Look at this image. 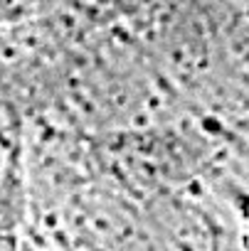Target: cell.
<instances>
[{"label":"cell","instance_id":"6da1fadb","mask_svg":"<svg viewBox=\"0 0 249 251\" xmlns=\"http://www.w3.org/2000/svg\"><path fill=\"white\" fill-rule=\"evenodd\" d=\"M0 251H18V241L13 234L0 229Z\"/></svg>","mask_w":249,"mask_h":251}]
</instances>
